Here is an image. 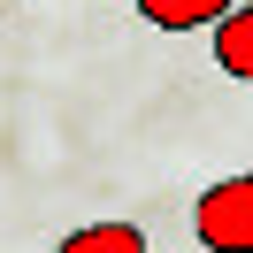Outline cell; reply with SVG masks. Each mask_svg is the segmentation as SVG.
Here are the masks:
<instances>
[{"label": "cell", "instance_id": "1", "mask_svg": "<svg viewBox=\"0 0 253 253\" xmlns=\"http://www.w3.org/2000/svg\"><path fill=\"white\" fill-rule=\"evenodd\" d=\"M192 230H200L207 253H253V169L207 184L200 207H192Z\"/></svg>", "mask_w": 253, "mask_h": 253}, {"label": "cell", "instance_id": "4", "mask_svg": "<svg viewBox=\"0 0 253 253\" xmlns=\"http://www.w3.org/2000/svg\"><path fill=\"white\" fill-rule=\"evenodd\" d=\"M54 253H154V246H146L138 222H84V230H69Z\"/></svg>", "mask_w": 253, "mask_h": 253}, {"label": "cell", "instance_id": "3", "mask_svg": "<svg viewBox=\"0 0 253 253\" xmlns=\"http://www.w3.org/2000/svg\"><path fill=\"white\" fill-rule=\"evenodd\" d=\"M238 0H138V16L154 23V31H207V23H222Z\"/></svg>", "mask_w": 253, "mask_h": 253}, {"label": "cell", "instance_id": "2", "mask_svg": "<svg viewBox=\"0 0 253 253\" xmlns=\"http://www.w3.org/2000/svg\"><path fill=\"white\" fill-rule=\"evenodd\" d=\"M215 62L230 69L238 84H253V0H238L230 16L215 23Z\"/></svg>", "mask_w": 253, "mask_h": 253}]
</instances>
